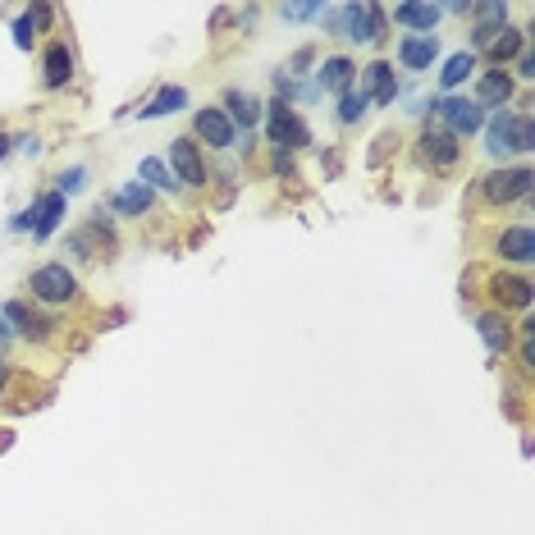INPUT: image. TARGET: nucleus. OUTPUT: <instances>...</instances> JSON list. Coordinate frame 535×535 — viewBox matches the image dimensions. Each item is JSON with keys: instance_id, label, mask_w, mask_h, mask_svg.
Listing matches in <instances>:
<instances>
[{"instance_id": "obj_1", "label": "nucleus", "mask_w": 535, "mask_h": 535, "mask_svg": "<svg viewBox=\"0 0 535 535\" xmlns=\"http://www.w3.org/2000/svg\"><path fill=\"white\" fill-rule=\"evenodd\" d=\"M119 252V234H115V215L110 211H92L78 229H69L65 234V266H92V261L101 257H115Z\"/></svg>"}, {"instance_id": "obj_2", "label": "nucleus", "mask_w": 535, "mask_h": 535, "mask_svg": "<svg viewBox=\"0 0 535 535\" xmlns=\"http://www.w3.org/2000/svg\"><path fill=\"white\" fill-rule=\"evenodd\" d=\"M325 33L330 37H343V42H357V46H380L389 33V14L380 10V5H371V0H362V5H339V10H330L325 5Z\"/></svg>"}, {"instance_id": "obj_3", "label": "nucleus", "mask_w": 535, "mask_h": 535, "mask_svg": "<svg viewBox=\"0 0 535 535\" xmlns=\"http://www.w3.org/2000/svg\"><path fill=\"white\" fill-rule=\"evenodd\" d=\"M23 289H28V302H37V307H46V311L78 307V302H83L78 270H69L65 261H42V266H33L28 279H23Z\"/></svg>"}, {"instance_id": "obj_4", "label": "nucleus", "mask_w": 535, "mask_h": 535, "mask_svg": "<svg viewBox=\"0 0 535 535\" xmlns=\"http://www.w3.org/2000/svg\"><path fill=\"white\" fill-rule=\"evenodd\" d=\"M531 188H535L531 165H499V170H490L485 179H476V197H481V206H490V211L531 202Z\"/></svg>"}, {"instance_id": "obj_5", "label": "nucleus", "mask_w": 535, "mask_h": 535, "mask_svg": "<svg viewBox=\"0 0 535 535\" xmlns=\"http://www.w3.org/2000/svg\"><path fill=\"white\" fill-rule=\"evenodd\" d=\"M417 115H430L444 133H453V138H476V133L485 129V110L476 106L471 97H421L417 101Z\"/></svg>"}, {"instance_id": "obj_6", "label": "nucleus", "mask_w": 535, "mask_h": 535, "mask_svg": "<svg viewBox=\"0 0 535 535\" xmlns=\"http://www.w3.org/2000/svg\"><path fill=\"white\" fill-rule=\"evenodd\" d=\"M0 316L10 321L14 339L33 343V348H46V343H55V339H60V330H65V321H60L55 311L37 307V302H28V298H10L5 307H0Z\"/></svg>"}, {"instance_id": "obj_7", "label": "nucleus", "mask_w": 535, "mask_h": 535, "mask_svg": "<svg viewBox=\"0 0 535 535\" xmlns=\"http://www.w3.org/2000/svg\"><path fill=\"white\" fill-rule=\"evenodd\" d=\"M266 142L270 151H284V156H293V151L311 147V124L298 115V106H289V101L270 97L266 101Z\"/></svg>"}, {"instance_id": "obj_8", "label": "nucleus", "mask_w": 535, "mask_h": 535, "mask_svg": "<svg viewBox=\"0 0 535 535\" xmlns=\"http://www.w3.org/2000/svg\"><path fill=\"white\" fill-rule=\"evenodd\" d=\"M165 165H170L174 183H179L183 193H202L206 183H211V165H206V151L197 147L188 133L170 142V151H165Z\"/></svg>"}, {"instance_id": "obj_9", "label": "nucleus", "mask_w": 535, "mask_h": 535, "mask_svg": "<svg viewBox=\"0 0 535 535\" xmlns=\"http://www.w3.org/2000/svg\"><path fill=\"white\" fill-rule=\"evenodd\" d=\"M417 156L430 174H453L462 165V142L453 133H444L435 119H426L417 133Z\"/></svg>"}, {"instance_id": "obj_10", "label": "nucleus", "mask_w": 535, "mask_h": 535, "mask_svg": "<svg viewBox=\"0 0 535 535\" xmlns=\"http://www.w3.org/2000/svg\"><path fill=\"white\" fill-rule=\"evenodd\" d=\"M485 293H490V307L494 311H531L535 307V284L526 275H513V270H490L485 275Z\"/></svg>"}, {"instance_id": "obj_11", "label": "nucleus", "mask_w": 535, "mask_h": 535, "mask_svg": "<svg viewBox=\"0 0 535 535\" xmlns=\"http://www.w3.org/2000/svg\"><path fill=\"white\" fill-rule=\"evenodd\" d=\"M188 138L197 142V147H211V151H234L238 147V129L234 124H229L225 119V110L220 106H202L193 115V133H188Z\"/></svg>"}, {"instance_id": "obj_12", "label": "nucleus", "mask_w": 535, "mask_h": 535, "mask_svg": "<svg viewBox=\"0 0 535 535\" xmlns=\"http://www.w3.org/2000/svg\"><path fill=\"white\" fill-rule=\"evenodd\" d=\"M494 257L503 261V270L508 266H531L535 261V238H531V220H517V225H503L499 234H494Z\"/></svg>"}, {"instance_id": "obj_13", "label": "nucleus", "mask_w": 535, "mask_h": 535, "mask_svg": "<svg viewBox=\"0 0 535 535\" xmlns=\"http://www.w3.org/2000/svg\"><path fill=\"white\" fill-rule=\"evenodd\" d=\"M513 97H517V83L508 69H485L476 74V87H471V101L490 115V110H513Z\"/></svg>"}, {"instance_id": "obj_14", "label": "nucleus", "mask_w": 535, "mask_h": 535, "mask_svg": "<svg viewBox=\"0 0 535 535\" xmlns=\"http://www.w3.org/2000/svg\"><path fill=\"white\" fill-rule=\"evenodd\" d=\"M311 83L316 92H330V97H343V92H353L357 87V60L353 55H325L321 65L311 69Z\"/></svg>"}, {"instance_id": "obj_15", "label": "nucleus", "mask_w": 535, "mask_h": 535, "mask_svg": "<svg viewBox=\"0 0 535 535\" xmlns=\"http://www.w3.org/2000/svg\"><path fill=\"white\" fill-rule=\"evenodd\" d=\"M220 110H225V119L238 129V138H247V133L261 124V115H266V101H261L257 92H247V87H229L225 97H220Z\"/></svg>"}, {"instance_id": "obj_16", "label": "nucleus", "mask_w": 535, "mask_h": 535, "mask_svg": "<svg viewBox=\"0 0 535 535\" xmlns=\"http://www.w3.org/2000/svg\"><path fill=\"white\" fill-rule=\"evenodd\" d=\"M517 115L522 110H494L485 115V151H490L494 161L508 165V156H517Z\"/></svg>"}, {"instance_id": "obj_17", "label": "nucleus", "mask_w": 535, "mask_h": 535, "mask_svg": "<svg viewBox=\"0 0 535 535\" xmlns=\"http://www.w3.org/2000/svg\"><path fill=\"white\" fill-rule=\"evenodd\" d=\"M394 60H398V69H407V74H430V69L439 65V37L403 33L394 42Z\"/></svg>"}, {"instance_id": "obj_18", "label": "nucleus", "mask_w": 535, "mask_h": 535, "mask_svg": "<svg viewBox=\"0 0 535 535\" xmlns=\"http://www.w3.org/2000/svg\"><path fill=\"white\" fill-rule=\"evenodd\" d=\"M476 334H481V343H485V353L490 357H508L513 353V339H517V325H513V316L508 311H481L476 316Z\"/></svg>"}, {"instance_id": "obj_19", "label": "nucleus", "mask_w": 535, "mask_h": 535, "mask_svg": "<svg viewBox=\"0 0 535 535\" xmlns=\"http://www.w3.org/2000/svg\"><path fill=\"white\" fill-rule=\"evenodd\" d=\"M74 83V51L65 37H51L42 51V87L46 92H65Z\"/></svg>"}, {"instance_id": "obj_20", "label": "nucleus", "mask_w": 535, "mask_h": 535, "mask_svg": "<svg viewBox=\"0 0 535 535\" xmlns=\"http://www.w3.org/2000/svg\"><path fill=\"white\" fill-rule=\"evenodd\" d=\"M371 97V106H394L398 97H403V83H398L394 65L389 60H371V65H362V83H357Z\"/></svg>"}, {"instance_id": "obj_21", "label": "nucleus", "mask_w": 535, "mask_h": 535, "mask_svg": "<svg viewBox=\"0 0 535 535\" xmlns=\"http://www.w3.org/2000/svg\"><path fill=\"white\" fill-rule=\"evenodd\" d=\"M151 211H156V193L138 179H129L124 188L110 193V215H115V220H147Z\"/></svg>"}, {"instance_id": "obj_22", "label": "nucleus", "mask_w": 535, "mask_h": 535, "mask_svg": "<svg viewBox=\"0 0 535 535\" xmlns=\"http://www.w3.org/2000/svg\"><path fill=\"white\" fill-rule=\"evenodd\" d=\"M389 19H394L398 28H407L412 37H435L444 10H439L435 0H403V5H394V14H389Z\"/></svg>"}, {"instance_id": "obj_23", "label": "nucleus", "mask_w": 535, "mask_h": 535, "mask_svg": "<svg viewBox=\"0 0 535 535\" xmlns=\"http://www.w3.org/2000/svg\"><path fill=\"white\" fill-rule=\"evenodd\" d=\"M526 37H531V33H526V28H517V23H508V28H499V37H494L490 46H485V55H481V60H485V65H490V69H508V65H513V60H517V55L526 51Z\"/></svg>"}, {"instance_id": "obj_24", "label": "nucleus", "mask_w": 535, "mask_h": 535, "mask_svg": "<svg viewBox=\"0 0 535 535\" xmlns=\"http://www.w3.org/2000/svg\"><path fill=\"white\" fill-rule=\"evenodd\" d=\"M37 206V225H33V238L37 243H46V238L60 234V225H65V215H69V202L60 193H37L33 197Z\"/></svg>"}, {"instance_id": "obj_25", "label": "nucleus", "mask_w": 535, "mask_h": 535, "mask_svg": "<svg viewBox=\"0 0 535 535\" xmlns=\"http://www.w3.org/2000/svg\"><path fill=\"white\" fill-rule=\"evenodd\" d=\"M476 69H481V60L471 51H453L444 65H439V87H444V97H458V87L467 83V78H476Z\"/></svg>"}, {"instance_id": "obj_26", "label": "nucleus", "mask_w": 535, "mask_h": 535, "mask_svg": "<svg viewBox=\"0 0 535 535\" xmlns=\"http://www.w3.org/2000/svg\"><path fill=\"white\" fill-rule=\"evenodd\" d=\"M188 87H161V92H156V97L147 101V106H138V119L142 124H151V119H165V115H179V110H188Z\"/></svg>"}, {"instance_id": "obj_27", "label": "nucleus", "mask_w": 535, "mask_h": 535, "mask_svg": "<svg viewBox=\"0 0 535 535\" xmlns=\"http://www.w3.org/2000/svg\"><path fill=\"white\" fill-rule=\"evenodd\" d=\"M138 183H147L151 193H170V197L183 193L179 183H174L170 165H165V156H142V161H138Z\"/></svg>"}, {"instance_id": "obj_28", "label": "nucleus", "mask_w": 535, "mask_h": 535, "mask_svg": "<svg viewBox=\"0 0 535 535\" xmlns=\"http://www.w3.org/2000/svg\"><path fill=\"white\" fill-rule=\"evenodd\" d=\"M366 110H371V97H366L362 87H353V92H343L339 97V110H334V119H339L343 129H353V124H362Z\"/></svg>"}, {"instance_id": "obj_29", "label": "nucleus", "mask_w": 535, "mask_h": 535, "mask_svg": "<svg viewBox=\"0 0 535 535\" xmlns=\"http://www.w3.org/2000/svg\"><path fill=\"white\" fill-rule=\"evenodd\" d=\"M467 14L476 23H485V28H503V23H513V5H508V0H476V5H467Z\"/></svg>"}, {"instance_id": "obj_30", "label": "nucleus", "mask_w": 535, "mask_h": 535, "mask_svg": "<svg viewBox=\"0 0 535 535\" xmlns=\"http://www.w3.org/2000/svg\"><path fill=\"white\" fill-rule=\"evenodd\" d=\"M87 179H92V170H87V165H65V170L55 174V188H51V193H60L69 202V197L87 193Z\"/></svg>"}, {"instance_id": "obj_31", "label": "nucleus", "mask_w": 535, "mask_h": 535, "mask_svg": "<svg viewBox=\"0 0 535 535\" xmlns=\"http://www.w3.org/2000/svg\"><path fill=\"white\" fill-rule=\"evenodd\" d=\"M10 33H14V46H19V51H33V46H37V23L28 19V10H23L19 19H14Z\"/></svg>"}, {"instance_id": "obj_32", "label": "nucleus", "mask_w": 535, "mask_h": 535, "mask_svg": "<svg viewBox=\"0 0 535 535\" xmlns=\"http://www.w3.org/2000/svg\"><path fill=\"white\" fill-rule=\"evenodd\" d=\"M325 5L321 0H311V5H279V19H289V23H307V19H321Z\"/></svg>"}, {"instance_id": "obj_33", "label": "nucleus", "mask_w": 535, "mask_h": 535, "mask_svg": "<svg viewBox=\"0 0 535 535\" xmlns=\"http://www.w3.org/2000/svg\"><path fill=\"white\" fill-rule=\"evenodd\" d=\"M42 151H46L42 133H14V156H28V161H37Z\"/></svg>"}, {"instance_id": "obj_34", "label": "nucleus", "mask_w": 535, "mask_h": 535, "mask_svg": "<svg viewBox=\"0 0 535 535\" xmlns=\"http://www.w3.org/2000/svg\"><path fill=\"white\" fill-rule=\"evenodd\" d=\"M535 151V124H531V115H517V156H531Z\"/></svg>"}, {"instance_id": "obj_35", "label": "nucleus", "mask_w": 535, "mask_h": 535, "mask_svg": "<svg viewBox=\"0 0 535 535\" xmlns=\"http://www.w3.org/2000/svg\"><path fill=\"white\" fill-rule=\"evenodd\" d=\"M311 65H316V46H298L284 74H293V78H298V74H311Z\"/></svg>"}, {"instance_id": "obj_36", "label": "nucleus", "mask_w": 535, "mask_h": 535, "mask_svg": "<svg viewBox=\"0 0 535 535\" xmlns=\"http://www.w3.org/2000/svg\"><path fill=\"white\" fill-rule=\"evenodd\" d=\"M33 225H37V206L33 202L10 215V234H33Z\"/></svg>"}, {"instance_id": "obj_37", "label": "nucleus", "mask_w": 535, "mask_h": 535, "mask_svg": "<svg viewBox=\"0 0 535 535\" xmlns=\"http://www.w3.org/2000/svg\"><path fill=\"white\" fill-rule=\"evenodd\" d=\"M513 65H517V78H526V83H531V78H535V51H531V46H526L522 55H517Z\"/></svg>"}, {"instance_id": "obj_38", "label": "nucleus", "mask_w": 535, "mask_h": 535, "mask_svg": "<svg viewBox=\"0 0 535 535\" xmlns=\"http://www.w3.org/2000/svg\"><path fill=\"white\" fill-rule=\"evenodd\" d=\"M10 385H14V366H10V357H0V403H5Z\"/></svg>"}, {"instance_id": "obj_39", "label": "nucleus", "mask_w": 535, "mask_h": 535, "mask_svg": "<svg viewBox=\"0 0 535 535\" xmlns=\"http://www.w3.org/2000/svg\"><path fill=\"white\" fill-rule=\"evenodd\" d=\"M270 170H275V174H293V156L275 151V156H270Z\"/></svg>"}, {"instance_id": "obj_40", "label": "nucleus", "mask_w": 535, "mask_h": 535, "mask_svg": "<svg viewBox=\"0 0 535 535\" xmlns=\"http://www.w3.org/2000/svg\"><path fill=\"white\" fill-rule=\"evenodd\" d=\"M10 343H14V330H10V321H5V316H0V357L10 353Z\"/></svg>"}, {"instance_id": "obj_41", "label": "nucleus", "mask_w": 535, "mask_h": 535, "mask_svg": "<svg viewBox=\"0 0 535 535\" xmlns=\"http://www.w3.org/2000/svg\"><path fill=\"white\" fill-rule=\"evenodd\" d=\"M10 156H14V133L0 129V161H10Z\"/></svg>"}, {"instance_id": "obj_42", "label": "nucleus", "mask_w": 535, "mask_h": 535, "mask_svg": "<svg viewBox=\"0 0 535 535\" xmlns=\"http://www.w3.org/2000/svg\"><path fill=\"white\" fill-rule=\"evenodd\" d=\"M10 444H14V430H5V426H0V453L10 449Z\"/></svg>"}]
</instances>
